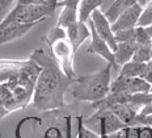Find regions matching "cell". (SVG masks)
<instances>
[{
	"instance_id": "1",
	"label": "cell",
	"mask_w": 152,
	"mask_h": 138,
	"mask_svg": "<svg viewBox=\"0 0 152 138\" xmlns=\"http://www.w3.org/2000/svg\"><path fill=\"white\" fill-rule=\"evenodd\" d=\"M41 67L33 59H0V101L9 112L24 109L31 101Z\"/></svg>"
},
{
	"instance_id": "2",
	"label": "cell",
	"mask_w": 152,
	"mask_h": 138,
	"mask_svg": "<svg viewBox=\"0 0 152 138\" xmlns=\"http://www.w3.org/2000/svg\"><path fill=\"white\" fill-rule=\"evenodd\" d=\"M30 59L41 67L31 96L33 107L42 112L63 108L66 105L64 95L71 87L72 80L45 50L36 49L31 53Z\"/></svg>"
},
{
	"instance_id": "3",
	"label": "cell",
	"mask_w": 152,
	"mask_h": 138,
	"mask_svg": "<svg viewBox=\"0 0 152 138\" xmlns=\"http://www.w3.org/2000/svg\"><path fill=\"white\" fill-rule=\"evenodd\" d=\"M113 65H107L100 71L76 76L72 82V96L79 101L96 103L102 100L110 91Z\"/></svg>"
},
{
	"instance_id": "4",
	"label": "cell",
	"mask_w": 152,
	"mask_h": 138,
	"mask_svg": "<svg viewBox=\"0 0 152 138\" xmlns=\"http://www.w3.org/2000/svg\"><path fill=\"white\" fill-rule=\"evenodd\" d=\"M45 42L47 44L51 57L54 58L58 66L62 69V71L74 82L76 74L74 70V57L75 53L72 50V46L68 41L67 32L63 28L55 27L51 30L47 32L45 37Z\"/></svg>"
},
{
	"instance_id": "5",
	"label": "cell",
	"mask_w": 152,
	"mask_h": 138,
	"mask_svg": "<svg viewBox=\"0 0 152 138\" xmlns=\"http://www.w3.org/2000/svg\"><path fill=\"white\" fill-rule=\"evenodd\" d=\"M152 86L147 83L143 78H122L117 76L114 80H112L110 84V91L114 94H137V92H150Z\"/></svg>"
},
{
	"instance_id": "6",
	"label": "cell",
	"mask_w": 152,
	"mask_h": 138,
	"mask_svg": "<svg viewBox=\"0 0 152 138\" xmlns=\"http://www.w3.org/2000/svg\"><path fill=\"white\" fill-rule=\"evenodd\" d=\"M88 22L94 28L96 33L109 45L110 49L113 51L117 49V41H115V37H114V32L112 29V24L105 17V15H104V12L101 9L94 11Z\"/></svg>"
},
{
	"instance_id": "7",
	"label": "cell",
	"mask_w": 152,
	"mask_h": 138,
	"mask_svg": "<svg viewBox=\"0 0 152 138\" xmlns=\"http://www.w3.org/2000/svg\"><path fill=\"white\" fill-rule=\"evenodd\" d=\"M99 120L100 121V136L101 138L105 137L106 134H112L115 131L125 129L127 125L121 121L110 109L106 111H97L94 116H92L89 120Z\"/></svg>"
},
{
	"instance_id": "8",
	"label": "cell",
	"mask_w": 152,
	"mask_h": 138,
	"mask_svg": "<svg viewBox=\"0 0 152 138\" xmlns=\"http://www.w3.org/2000/svg\"><path fill=\"white\" fill-rule=\"evenodd\" d=\"M143 7L138 3H135L132 7H130L129 9H126L123 13L117 18L115 21L112 24V29L113 32L117 30H122V29H134L138 27L140 16L143 13Z\"/></svg>"
},
{
	"instance_id": "9",
	"label": "cell",
	"mask_w": 152,
	"mask_h": 138,
	"mask_svg": "<svg viewBox=\"0 0 152 138\" xmlns=\"http://www.w3.org/2000/svg\"><path fill=\"white\" fill-rule=\"evenodd\" d=\"M88 27L91 29V44H89V47H88V53L89 54H96V55H100L102 59L106 61V63H110L113 65V67L115 66L114 63V53L113 50L110 49V46L107 45L105 41L101 38L99 34L96 33L94 28L88 22Z\"/></svg>"
},
{
	"instance_id": "10",
	"label": "cell",
	"mask_w": 152,
	"mask_h": 138,
	"mask_svg": "<svg viewBox=\"0 0 152 138\" xmlns=\"http://www.w3.org/2000/svg\"><path fill=\"white\" fill-rule=\"evenodd\" d=\"M66 32H67L68 41H69V44H71L72 50H74L75 54L77 53L79 47L87 40L91 38V29L85 22L77 21L75 25H71L69 28H67Z\"/></svg>"
},
{
	"instance_id": "11",
	"label": "cell",
	"mask_w": 152,
	"mask_h": 138,
	"mask_svg": "<svg viewBox=\"0 0 152 138\" xmlns=\"http://www.w3.org/2000/svg\"><path fill=\"white\" fill-rule=\"evenodd\" d=\"M137 44L135 42H118L114 53V63L115 66H123L125 63L132 61Z\"/></svg>"
},
{
	"instance_id": "12",
	"label": "cell",
	"mask_w": 152,
	"mask_h": 138,
	"mask_svg": "<svg viewBox=\"0 0 152 138\" xmlns=\"http://www.w3.org/2000/svg\"><path fill=\"white\" fill-rule=\"evenodd\" d=\"M135 3H137V0H114L112 4L102 12L105 15V17L109 20L110 24H113L126 9L132 7Z\"/></svg>"
},
{
	"instance_id": "13",
	"label": "cell",
	"mask_w": 152,
	"mask_h": 138,
	"mask_svg": "<svg viewBox=\"0 0 152 138\" xmlns=\"http://www.w3.org/2000/svg\"><path fill=\"white\" fill-rule=\"evenodd\" d=\"M104 3H105V0H81L77 8V20L87 24L92 13L97 9H101V5Z\"/></svg>"
},
{
	"instance_id": "14",
	"label": "cell",
	"mask_w": 152,
	"mask_h": 138,
	"mask_svg": "<svg viewBox=\"0 0 152 138\" xmlns=\"http://www.w3.org/2000/svg\"><path fill=\"white\" fill-rule=\"evenodd\" d=\"M152 101L151 92H137V94L126 95L125 104H127L130 108H132L135 112H140L145 105H148Z\"/></svg>"
},
{
	"instance_id": "15",
	"label": "cell",
	"mask_w": 152,
	"mask_h": 138,
	"mask_svg": "<svg viewBox=\"0 0 152 138\" xmlns=\"http://www.w3.org/2000/svg\"><path fill=\"white\" fill-rule=\"evenodd\" d=\"M109 109L119 120L123 121V123L127 125V126H132V123H134L135 117H137V114H138V112H135L132 108H130L127 104H122V103L114 104Z\"/></svg>"
},
{
	"instance_id": "16",
	"label": "cell",
	"mask_w": 152,
	"mask_h": 138,
	"mask_svg": "<svg viewBox=\"0 0 152 138\" xmlns=\"http://www.w3.org/2000/svg\"><path fill=\"white\" fill-rule=\"evenodd\" d=\"M144 71H145V63L130 61V62L121 66L118 76H122V78H143Z\"/></svg>"
},
{
	"instance_id": "17",
	"label": "cell",
	"mask_w": 152,
	"mask_h": 138,
	"mask_svg": "<svg viewBox=\"0 0 152 138\" xmlns=\"http://www.w3.org/2000/svg\"><path fill=\"white\" fill-rule=\"evenodd\" d=\"M77 11L74 8L69 7H63L61 15L58 17V22H56V27L63 28V29H67L71 25H75L77 22Z\"/></svg>"
},
{
	"instance_id": "18",
	"label": "cell",
	"mask_w": 152,
	"mask_h": 138,
	"mask_svg": "<svg viewBox=\"0 0 152 138\" xmlns=\"http://www.w3.org/2000/svg\"><path fill=\"white\" fill-rule=\"evenodd\" d=\"M151 50H152V44L137 45L132 61H137V62H140V63H147L151 59Z\"/></svg>"
},
{
	"instance_id": "19",
	"label": "cell",
	"mask_w": 152,
	"mask_h": 138,
	"mask_svg": "<svg viewBox=\"0 0 152 138\" xmlns=\"http://www.w3.org/2000/svg\"><path fill=\"white\" fill-rule=\"evenodd\" d=\"M76 118H77V137L76 138H101L100 134L89 130L85 126L83 116H77Z\"/></svg>"
},
{
	"instance_id": "20",
	"label": "cell",
	"mask_w": 152,
	"mask_h": 138,
	"mask_svg": "<svg viewBox=\"0 0 152 138\" xmlns=\"http://www.w3.org/2000/svg\"><path fill=\"white\" fill-rule=\"evenodd\" d=\"M117 44L118 42H135V28L134 29H122L114 32Z\"/></svg>"
},
{
	"instance_id": "21",
	"label": "cell",
	"mask_w": 152,
	"mask_h": 138,
	"mask_svg": "<svg viewBox=\"0 0 152 138\" xmlns=\"http://www.w3.org/2000/svg\"><path fill=\"white\" fill-rule=\"evenodd\" d=\"M135 44L137 45H147V44H152L150 36L145 32L144 27H138L135 28Z\"/></svg>"
},
{
	"instance_id": "22",
	"label": "cell",
	"mask_w": 152,
	"mask_h": 138,
	"mask_svg": "<svg viewBox=\"0 0 152 138\" xmlns=\"http://www.w3.org/2000/svg\"><path fill=\"white\" fill-rule=\"evenodd\" d=\"M132 126H148L152 128V114H137Z\"/></svg>"
},
{
	"instance_id": "23",
	"label": "cell",
	"mask_w": 152,
	"mask_h": 138,
	"mask_svg": "<svg viewBox=\"0 0 152 138\" xmlns=\"http://www.w3.org/2000/svg\"><path fill=\"white\" fill-rule=\"evenodd\" d=\"M16 0H0V20L7 16V13L12 9V5Z\"/></svg>"
},
{
	"instance_id": "24",
	"label": "cell",
	"mask_w": 152,
	"mask_h": 138,
	"mask_svg": "<svg viewBox=\"0 0 152 138\" xmlns=\"http://www.w3.org/2000/svg\"><path fill=\"white\" fill-rule=\"evenodd\" d=\"M80 1L81 0H58L56 7H69V8H74L77 11Z\"/></svg>"
},
{
	"instance_id": "25",
	"label": "cell",
	"mask_w": 152,
	"mask_h": 138,
	"mask_svg": "<svg viewBox=\"0 0 152 138\" xmlns=\"http://www.w3.org/2000/svg\"><path fill=\"white\" fill-rule=\"evenodd\" d=\"M50 0H16V4L18 5H46Z\"/></svg>"
},
{
	"instance_id": "26",
	"label": "cell",
	"mask_w": 152,
	"mask_h": 138,
	"mask_svg": "<svg viewBox=\"0 0 152 138\" xmlns=\"http://www.w3.org/2000/svg\"><path fill=\"white\" fill-rule=\"evenodd\" d=\"M143 79L152 86V59H150L147 63H145V71H144Z\"/></svg>"
},
{
	"instance_id": "27",
	"label": "cell",
	"mask_w": 152,
	"mask_h": 138,
	"mask_svg": "<svg viewBox=\"0 0 152 138\" xmlns=\"http://www.w3.org/2000/svg\"><path fill=\"white\" fill-rule=\"evenodd\" d=\"M102 138H129V131H127V126L125 129L119 130V131H115V133H112V134H106L105 137Z\"/></svg>"
},
{
	"instance_id": "28",
	"label": "cell",
	"mask_w": 152,
	"mask_h": 138,
	"mask_svg": "<svg viewBox=\"0 0 152 138\" xmlns=\"http://www.w3.org/2000/svg\"><path fill=\"white\" fill-rule=\"evenodd\" d=\"M9 113H11V112H9L8 109L3 105V103L0 101V120H1V118H4L5 116H8Z\"/></svg>"
},
{
	"instance_id": "29",
	"label": "cell",
	"mask_w": 152,
	"mask_h": 138,
	"mask_svg": "<svg viewBox=\"0 0 152 138\" xmlns=\"http://www.w3.org/2000/svg\"><path fill=\"white\" fill-rule=\"evenodd\" d=\"M139 114H152V101L139 112Z\"/></svg>"
},
{
	"instance_id": "30",
	"label": "cell",
	"mask_w": 152,
	"mask_h": 138,
	"mask_svg": "<svg viewBox=\"0 0 152 138\" xmlns=\"http://www.w3.org/2000/svg\"><path fill=\"white\" fill-rule=\"evenodd\" d=\"M151 1H152V0H137V3H138V4H140L143 8H144V7H147V5L150 4Z\"/></svg>"
},
{
	"instance_id": "31",
	"label": "cell",
	"mask_w": 152,
	"mask_h": 138,
	"mask_svg": "<svg viewBox=\"0 0 152 138\" xmlns=\"http://www.w3.org/2000/svg\"><path fill=\"white\" fill-rule=\"evenodd\" d=\"M144 28H145V32L148 33V36H150L151 41H152V24H151V25H148V27H144Z\"/></svg>"
},
{
	"instance_id": "32",
	"label": "cell",
	"mask_w": 152,
	"mask_h": 138,
	"mask_svg": "<svg viewBox=\"0 0 152 138\" xmlns=\"http://www.w3.org/2000/svg\"><path fill=\"white\" fill-rule=\"evenodd\" d=\"M151 59H152V50H151Z\"/></svg>"
},
{
	"instance_id": "33",
	"label": "cell",
	"mask_w": 152,
	"mask_h": 138,
	"mask_svg": "<svg viewBox=\"0 0 152 138\" xmlns=\"http://www.w3.org/2000/svg\"><path fill=\"white\" fill-rule=\"evenodd\" d=\"M150 92H151V94H152V87H151V91H150Z\"/></svg>"
}]
</instances>
